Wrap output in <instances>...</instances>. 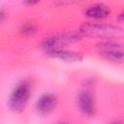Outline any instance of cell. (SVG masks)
Returning <instances> with one entry per match:
<instances>
[{
  "label": "cell",
  "instance_id": "1",
  "mask_svg": "<svg viewBox=\"0 0 124 124\" xmlns=\"http://www.w3.org/2000/svg\"><path fill=\"white\" fill-rule=\"evenodd\" d=\"M79 32L85 36L98 37L102 39H107L108 41L124 37L123 28L117 25L96 21L83 22L79 27Z\"/></svg>",
  "mask_w": 124,
  "mask_h": 124
},
{
  "label": "cell",
  "instance_id": "2",
  "mask_svg": "<svg viewBox=\"0 0 124 124\" xmlns=\"http://www.w3.org/2000/svg\"><path fill=\"white\" fill-rule=\"evenodd\" d=\"M82 34L79 31H69L57 35H53L51 37L46 38V40L43 42V47L48 51L52 49H58L61 48L63 46L75 43L78 41L81 38Z\"/></svg>",
  "mask_w": 124,
  "mask_h": 124
},
{
  "label": "cell",
  "instance_id": "3",
  "mask_svg": "<svg viewBox=\"0 0 124 124\" xmlns=\"http://www.w3.org/2000/svg\"><path fill=\"white\" fill-rule=\"evenodd\" d=\"M30 92L31 85L27 80L17 83L10 95V107L15 110H21L27 104V101L30 97Z\"/></svg>",
  "mask_w": 124,
  "mask_h": 124
},
{
  "label": "cell",
  "instance_id": "4",
  "mask_svg": "<svg viewBox=\"0 0 124 124\" xmlns=\"http://www.w3.org/2000/svg\"><path fill=\"white\" fill-rule=\"evenodd\" d=\"M98 49L100 54L113 62H123L124 61V47L119 44L112 41H106L98 45Z\"/></svg>",
  "mask_w": 124,
  "mask_h": 124
},
{
  "label": "cell",
  "instance_id": "5",
  "mask_svg": "<svg viewBox=\"0 0 124 124\" xmlns=\"http://www.w3.org/2000/svg\"><path fill=\"white\" fill-rule=\"evenodd\" d=\"M56 105V98L51 93H44L36 102V108L40 113H48Z\"/></svg>",
  "mask_w": 124,
  "mask_h": 124
},
{
  "label": "cell",
  "instance_id": "6",
  "mask_svg": "<svg viewBox=\"0 0 124 124\" xmlns=\"http://www.w3.org/2000/svg\"><path fill=\"white\" fill-rule=\"evenodd\" d=\"M78 107H79L80 110L84 114L92 115L94 113L95 103H94L93 96L89 92L83 91V92L79 93L78 98Z\"/></svg>",
  "mask_w": 124,
  "mask_h": 124
},
{
  "label": "cell",
  "instance_id": "7",
  "mask_svg": "<svg viewBox=\"0 0 124 124\" xmlns=\"http://www.w3.org/2000/svg\"><path fill=\"white\" fill-rule=\"evenodd\" d=\"M109 14L108 7L103 3H95L87 7L85 10V15L88 17L99 19V18H104Z\"/></svg>",
  "mask_w": 124,
  "mask_h": 124
},
{
  "label": "cell",
  "instance_id": "8",
  "mask_svg": "<svg viewBox=\"0 0 124 124\" xmlns=\"http://www.w3.org/2000/svg\"><path fill=\"white\" fill-rule=\"evenodd\" d=\"M46 52L49 56L56 57V58H59L61 60H65V61H78L82 58L80 53L73 51V50L63 49V48L52 49V50H48Z\"/></svg>",
  "mask_w": 124,
  "mask_h": 124
},
{
  "label": "cell",
  "instance_id": "9",
  "mask_svg": "<svg viewBox=\"0 0 124 124\" xmlns=\"http://www.w3.org/2000/svg\"><path fill=\"white\" fill-rule=\"evenodd\" d=\"M20 31H21V33H23L25 35H31V34L36 32V26H35L34 23L27 22V23L22 24Z\"/></svg>",
  "mask_w": 124,
  "mask_h": 124
},
{
  "label": "cell",
  "instance_id": "10",
  "mask_svg": "<svg viewBox=\"0 0 124 124\" xmlns=\"http://www.w3.org/2000/svg\"><path fill=\"white\" fill-rule=\"evenodd\" d=\"M120 17H121V18H122V19H124V13H123V14H122V15H121V16H120Z\"/></svg>",
  "mask_w": 124,
  "mask_h": 124
},
{
  "label": "cell",
  "instance_id": "11",
  "mask_svg": "<svg viewBox=\"0 0 124 124\" xmlns=\"http://www.w3.org/2000/svg\"><path fill=\"white\" fill-rule=\"evenodd\" d=\"M110 124H121V123H119V122H112V123H110Z\"/></svg>",
  "mask_w": 124,
  "mask_h": 124
},
{
  "label": "cell",
  "instance_id": "12",
  "mask_svg": "<svg viewBox=\"0 0 124 124\" xmlns=\"http://www.w3.org/2000/svg\"><path fill=\"white\" fill-rule=\"evenodd\" d=\"M58 124H66V123H58Z\"/></svg>",
  "mask_w": 124,
  "mask_h": 124
}]
</instances>
